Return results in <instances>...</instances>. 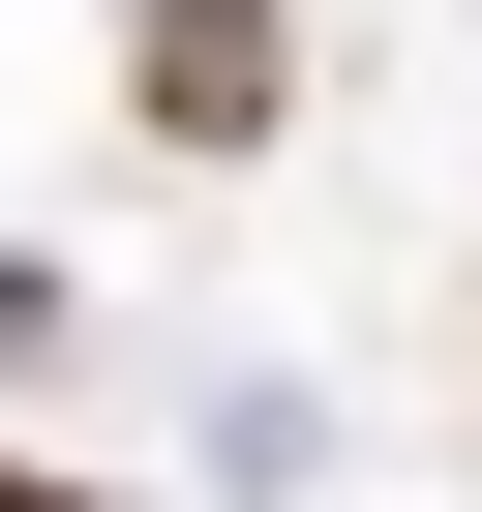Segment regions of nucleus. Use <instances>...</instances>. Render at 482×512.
Segmentation results:
<instances>
[{"instance_id":"f257e3e1","label":"nucleus","mask_w":482,"mask_h":512,"mask_svg":"<svg viewBox=\"0 0 482 512\" xmlns=\"http://www.w3.org/2000/svg\"><path fill=\"white\" fill-rule=\"evenodd\" d=\"M121 121L151 151H272L302 121V31H272V0H121Z\"/></svg>"},{"instance_id":"f03ea898","label":"nucleus","mask_w":482,"mask_h":512,"mask_svg":"<svg viewBox=\"0 0 482 512\" xmlns=\"http://www.w3.org/2000/svg\"><path fill=\"white\" fill-rule=\"evenodd\" d=\"M0 512H121V482H31V452H0Z\"/></svg>"}]
</instances>
